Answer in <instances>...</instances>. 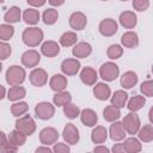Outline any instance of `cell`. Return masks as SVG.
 <instances>
[{"label": "cell", "mask_w": 153, "mask_h": 153, "mask_svg": "<svg viewBox=\"0 0 153 153\" xmlns=\"http://www.w3.org/2000/svg\"><path fill=\"white\" fill-rule=\"evenodd\" d=\"M43 38H44V33L37 26H29L22 33V41H23V43L25 45L30 47V48L38 47L43 42Z\"/></svg>", "instance_id": "cell-1"}, {"label": "cell", "mask_w": 153, "mask_h": 153, "mask_svg": "<svg viewBox=\"0 0 153 153\" xmlns=\"http://www.w3.org/2000/svg\"><path fill=\"white\" fill-rule=\"evenodd\" d=\"M25 78H26L25 68L18 66V65H13V66L8 67V69L6 71V74H5L6 82L10 86L22 85L25 81Z\"/></svg>", "instance_id": "cell-2"}, {"label": "cell", "mask_w": 153, "mask_h": 153, "mask_svg": "<svg viewBox=\"0 0 153 153\" xmlns=\"http://www.w3.org/2000/svg\"><path fill=\"white\" fill-rule=\"evenodd\" d=\"M16 129L25 134L26 136H31L36 130V123L30 115H23L16 121Z\"/></svg>", "instance_id": "cell-3"}, {"label": "cell", "mask_w": 153, "mask_h": 153, "mask_svg": "<svg viewBox=\"0 0 153 153\" xmlns=\"http://www.w3.org/2000/svg\"><path fill=\"white\" fill-rule=\"evenodd\" d=\"M118 75H120V68L112 61H108L103 63L99 68V76L105 81H114L115 79H117Z\"/></svg>", "instance_id": "cell-4"}, {"label": "cell", "mask_w": 153, "mask_h": 153, "mask_svg": "<svg viewBox=\"0 0 153 153\" xmlns=\"http://www.w3.org/2000/svg\"><path fill=\"white\" fill-rule=\"evenodd\" d=\"M122 124L127 131V135H134L137 133L139 128L141 127V121H140V117L139 115H136V112H133L130 111L129 114H127L123 120H122Z\"/></svg>", "instance_id": "cell-5"}, {"label": "cell", "mask_w": 153, "mask_h": 153, "mask_svg": "<svg viewBox=\"0 0 153 153\" xmlns=\"http://www.w3.org/2000/svg\"><path fill=\"white\" fill-rule=\"evenodd\" d=\"M35 115L43 121L50 120L55 115V105L49 102H41L35 106Z\"/></svg>", "instance_id": "cell-6"}, {"label": "cell", "mask_w": 153, "mask_h": 153, "mask_svg": "<svg viewBox=\"0 0 153 153\" xmlns=\"http://www.w3.org/2000/svg\"><path fill=\"white\" fill-rule=\"evenodd\" d=\"M118 30V24L112 18H105L103 19L98 25V31L104 37H111L114 36Z\"/></svg>", "instance_id": "cell-7"}, {"label": "cell", "mask_w": 153, "mask_h": 153, "mask_svg": "<svg viewBox=\"0 0 153 153\" xmlns=\"http://www.w3.org/2000/svg\"><path fill=\"white\" fill-rule=\"evenodd\" d=\"M62 137L66 143L68 145H76L80 140L79 129L73 123H67L62 130Z\"/></svg>", "instance_id": "cell-8"}, {"label": "cell", "mask_w": 153, "mask_h": 153, "mask_svg": "<svg viewBox=\"0 0 153 153\" xmlns=\"http://www.w3.org/2000/svg\"><path fill=\"white\" fill-rule=\"evenodd\" d=\"M22 65L26 68H35L41 62V54L35 49H29L22 54Z\"/></svg>", "instance_id": "cell-9"}, {"label": "cell", "mask_w": 153, "mask_h": 153, "mask_svg": "<svg viewBox=\"0 0 153 153\" xmlns=\"http://www.w3.org/2000/svg\"><path fill=\"white\" fill-rule=\"evenodd\" d=\"M59 136H60V134L55 128L45 127L39 131V142L45 146H51L57 141Z\"/></svg>", "instance_id": "cell-10"}, {"label": "cell", "mask_w": 153, "mask_h": 153, "mask_svg": "<svg viewBox=\"0 0 153 153\" xmlns=\"http://www.w3.org/2000/svg\"><path fill=\"white\" fill-rule=\"evenodd\" d=\"M108 135L110 136V139H111L112 141L120 142V141H122L123 139H126L127 131H126V129H124L122 122H120V121L117 120V121L111 122V126H110V128H109Z\"/></svg>", "instance_id": "cell-11"}, {"label": "cell", "mask_w": 153, "mask_h": 153, "mask_svg": "<svg viewBox=\"0 0 153 153\" xmlns=\"http://www.w3.org/2000/svg\"><path fill=\"white\" fill-rule=\"evenodd\" d=\"M29 80L31 85L42 87L48 82V74L43 68H33L29 74Z\"/></svg>", "instance_id": "cell-12"}, {"label": "cell", "mask_w": 153, "mask_h": 153, "mask_svg": "<svg viewBox=\"0 0 153 153\" xmlns=\"http://www.w3.org/2000/svg\"><path fill=\"white\" fill-rule=\"evenodd\" d=\"M68 23H69V26L74 31H80V30H84L86 27V25H87V18H86V16L82 12L76 11V12H73L69 16Z\"/></svg>", "instance_id": "cell-13"}, {"label": "cell", "mask_w": 153, "mask_h": 153, "mask_svg": "<svg viewBox=\"0 0 153 153\" xmlns=\"http://www.w3.org/2000/svg\"><path fill=\"white\" fill-rule=\"evenodd\" d=\"M61 72L65 75H76L80 71V62L78 59H66L61 62Z\"/></svg>", "instance_id": "cell-14"}, {"label": "cell", "mask_w": 153, "mask_h": 153, "mask_svg": "<svg viewBox=\"0 0 153 153\" xmlns=\"http://www.w3.org/2000/svg\"><path fill=\"white\" fill-rule=\"evenodd\" d=\"M92 53V45L87 42H76L72 48V54L76 59H85Z\"/></svg>", "instance_id": "cell-15"}, {"label": "cell", "mask_w": 153, "mask_h": 153, "mask_svg": "<svg viewBox=\"0 0 153 153\" xmlns=\"http://www.w3.org/2000/svg\"><path fill=\"white\" fill-rule=\"evenodd\" d=\"M60 44L55 41H45L41 45V54L47 57H55L60 54Z\"/></svg>", "instance_id": "cell-16"}, {"label": "cell", "mask_w": 153, "mask_h": 153, "mask_svg": "<svg viewBox=\"0 0 153 153\" xmlns=\"http://www.w3.org/2000/svg\"><path fill=\"white\" fill-rule=\"evenodd\" d=\"M80 80L87 86H92L98 80V73L92 67H84L80 72Z\"/></svg>", "instance_id": "cell-17"}, {"label": "cell", "mask_w": 153, "mask_h": 153, "mask_svg": "<svg viewBox=\"0 0 153 153\" xmlns=\"http://www.w3.org/2000/svg\"><path fill=\"white\" fill-rule=\"evenodd\" d=\"M121 45L124 47V48H130V49L137 48V45H139V36H137V33L135 31H131V30L126 31L121 36Z\"/></svg>", "instance_id": "cell-18"}, {"label": "cell", "mask_w": 153, "mask_h": 153, "mask_svg": "<svg viewBox=\"0 0 153 153\" xmlns=\"http://www.w3.org/2000/svg\"><path fill=\"white\" fill-rule=\"evenodd\" d=\"M120 24L124 29H134L137 24V17L133 11H124L120 14Z\"/></svg>", "instance_id": "cell-19"}, {"label": "cell", "mask_w": 153, "mask_h": 153, "mask_svg": "<svg viewBox=\"0 0 153 153\" xmlns=\"http://www.w3.org/2000/svg\"><path fill=\"white\" fill-rule=\"evenodd\" d=\"M67 85H68V80L65 74H54L49 80V86L55 92L66 90Z\"/></svg>", "instance_id": "cell-20"}, {"label": "cell", "mask_w": 153, "mask_h": 153, "mask_svg": "<svg viewBox=\"0 0 153 153\" xmlns=\"http://www.w3.org/2000/svg\"><path fill=\"white\" fill-rule=\"evenodd\" d=\"M80 121L86 127H94L98 122V116L94 110L92 109H84L80 111Z\"/></svg>", "instance_id": "cell-21"}, {"label": "cell", "mask_w": 153, "mask_h": 153, "mask_svg": "<svg viewBox=\"0 0 153 153\" xmlns=\"http://www.w3.org/2000/svg\"><path fill=\"white\" fill-rule=\"evenodd\" d=\"M93 96L99 100H108L111 96V90L105 82H96L93 86Z\"/></svg>", "instance_id": "cell-22"}, {"label": "cell", "mask_w": 153, "mask_h": 153, "mask_svg": "<svg viewBox=\"0 0 153 153\" xmlns=\"http://www.w3.org/2000/svg\"><path fill=\"white\" fill-rule=\"evenodd\" d=\"M137 74L133 71H127L123 73V75L121 76V80H120V84L123 88L126 90H129V88H133L136 84H137Z\"/></svg>", "instance_id": "cell-23"}, {"label": "cell", "mask_w": 153, "mask_h": 153, "mask_svg": "<svg viewBox=\"0 0 153 153\" xmlns=\"http://www.w3.org/2000/svg\"><path fill=\"white\" fill-rule=\"evenodd\" d=\"M108 139V129L103 126H94L91 133V141L96 145L104 143Z\"/></svg>", "instance_id": "cell-24"}, {"label": "cell", "mask_w": 153, "mask_h": 153, "mask_svg": "<svg viewBox=\"0 0 153 153\" xmlns=\"http://www.w3.org/2000/svg\"><path fill=\"white\" fill-rule=\"evenodd\" d=\"M127 100H128V93L123 90H117V91H115V93L112 96H110L111 105H114L118 109L124 108L127 104Z\"/></svg>", "instance_id": "cell-25"}, {"label": "cell", "mask_w": 153, "mask_h": 153, "mask_svg": "<svg viewBox=\"0 0 153 153\" xmlns=\"http://www.w3.org/2000/svg\"><path fill=\"white\" fill-rule=\"evenodd\" d=\"M41 14L38 12V10H36L35 7H30L27 10H25L22 13V19L27 24V25H36L39 22Z\"/></svg>", "instance_id": "cell-26"}, {"label": "cell", "mask_w": 153, "mask_h": 153, "mask_svg": "<svg viewBox=\"0 0 153 153\" xmlns=\"http://www.w3.org/2000/svg\"><path fill=\"white\" fill-rule=\"evenodd\" d=\"M25 96H26V90H25L23 86H20V85L11 86V87L8 88V91L6 92V97H7L8 100H11V102L22 100Z\"/></svg>", "instance_id": "cell-27"}, {"label": "cell", "mask_w": 153, "mask_h": 153, "mask_svg": "<svg viewBox=\"0 0 153 153\" xmlns=\"http://www.w3.org/2000/svg\"><path fill=\"white\" fill-rule=\"evenodd\" d=\"M124 141L122 142L123 146H124V149H126V153H139L141 152L142 149V145H141V141L134 136H130V137H127V139H123Z\"/></svg>", "instance_id": "cell-28"}, {"label": "cell", "mask_w": 153, "mask_h": 153, "mask_svg": "<svg viewBox=\"0 0 153 153\" xmlns=\"http://www.w3.org/2000/svg\"><path fill=\"white\" fill-rule=\"evenodd\" d=\"M20 19H22V10L18 6L10 7L4 14V20L8 24L18 23V22H20Z\"/></svg>", "instance_id": "cell-29"}, {"label": "cell", "mask_w": 153, "mask_h": 153, "mask_svg": "<svg viewBox=\"0 0 153 153\" xmlns=\"http://www.w3.org/2000/svg\"><path fill=\"white\" fill-rule=\"evenodd\" d=\"M136 134H137V139L141 142H146V143L151 142L153 140V127H152V123L143 124L142 127H140Z\"/></svg>", "instance_id": "cell-30"}, {"label": "cell", "mask_w": 153, "mask_h": 153, "mask_svg": "<svg viewBox=\"0 0 153 153\" xmlns=\"http://www.w3.org/2000/svg\"><path fill=\"white\" fill-rule=\"evenodd\" d=\"M76 42H78V35L74 31H66L59 38V44L65 47V48L73 47Z\"/></svg>", "instance_id": "cell-31"}, {"label": "cell", "mask_w": 153, "mask_h": 153, "mask_svg": "<svg viewBox=\"0 0 153 153\" xmlns=\"http://www.w3.org/2000/svg\"><path fill=\"white\" fill-rule=\"evenodd\" d=\"M145 104H146V98H145V96L137 94V96L131 97L129 100H127V104H126V105H127V108H128L129 111L136 112V111H139L140 109H142Z\"/></svg>", "instance_id": "cell-32"}, {"label": "cell", "mask_w": 153, "mask_h": 153, "mask_svg": "<svg viewBox=\"0 0 153 153\" xmlns=\"http://www.w3.org/2000/svg\"><path fill=\"white\" fill-rule=\"evenodd\" d=\"M26 137H27V136H26L25 134H23L22 131L14 129V130H12V131L8 134L7 140H8L12 145H14L17 148H19V147L24 146V143L26 142Z\"/></svg>", "instance_id": "cell-33"}, {"label": "cell", "mask_w": 153, "mask_h": 153, "mask_svg": "<svg viewBox=\"0 0 153 153\" xmlns=\"http://www.w3.org/2000/svg\"><path fill=\"white\" fill-rule=\"evenodd\" d=\"M103 117L106 122H114L117 121L121 117V109L114 106V105H108L105 106V109L103 110Z\"/></svg>", "instance_id": "cell-34"}, {"label": "cell", "mask_w": 153, "mask_h": 153, "mask_svg": "<svg viewBox=\"0 0 153 153\" xmlns=\"http://www.w3.org/2000/svg\"><path fill=\"white\" fill-rule=\"evenodd\" d=\"M71 102H72V96L66 90L56 92L54 94V97H53V103L56 106H63V105H66V104H68Z\"/></svg>", "instance_id": "cell-35"}, {"label": "cell", "mask_w": 153, "mask_h": 153, "mask_svg": "<svg viewBox=\"0 0 153 153\" xmlns=\"http://www.w3.org/2000/svg\"><path fill=\"white\" fill-rule=\"evenodd\" d=\"M29 110V105L26 102H22V100H18V102H13V104L11 105V114L14 116V117H20L23 115H25Z\"/></svg>", "instance_id": "cell-36"}, {"label": "cell", "mask_w": 153, "mask_h": 153, "mask_svg": "<svg viewBox=\"0 0 153 153\" xmlns=\"http://www.w3.org/2000/svg\"><path fill=\"white\" fill-rule=\"evenodd\" d=\"M42 19H43V23L45 25H53L57 22L59 19V12L55 8H48L43 12L42 14Z\"/></svg>", "instance_id": "cell-37"}, {"label": "cell", "mask_w": 153, "mask_h": 153, "mask_svg": "<svg viewBox=\"0 0 153 153\" xmlns=\"http://www.w3.org/2000/svg\"><path fill=\"white\" fill-rule=\"evenodd\" d=\"M14 35V27L12 26V24L5 23L0 25V41L7 42L10 41Z\"/></svg>", "instance_id": "cell-38"}, {"label": "cell", "mask_w": 153, "mask_h": 153, "mask_svg": "<svg viewBox=\"0 0 153 153\" xmlns=\"http://www.w3.org/2000/svg\"><path fill=\"white\" fill-rule=\"evenodd\" d=\"M62 108H63L65 116L67 118H69V120H74L76 117H79V115H80V109L75 104H73L72 102L68 103V104H66V105H63Z\"/></svg>", "instance_id": "cell-39"}, {"label": "cell", "mask_w": 153, "mask_h": 153, "mask_svg": "<svg viewBox=\"0 0 153 153\" xmlns=\"http://www.w3.org/2000/svg\"><path fill=\"white\" fill-rule=\"evenodd\" d=\"M106 55L110 60H117L123 55V47L121 44H111L106 49Z\"/></svg>", "instance_id": "cell-40"}, {"label": "cell", "mask_w": 153, "mask_h": 153, "mask_svg": "<svg viewBox=\"0 0 153 153\" xmlns=\"http://www.w3.org/2000/svg\"><path fill=\"white\" fill-rule=\"evenodd\" d=\"M11 53H12L11 45L7 42L0 41V61H4L6 59H8Z\"/></svg>", "instance_id": "cell-41"}, {"label": "cell", "mask_w": 153, "mask_h": 153, "mask_svg": "<svg viewBox=\"0 0 153 153\" xmlns=\"http://www.w3.org/2000/svg\"><path fill=\"white\" fill-rule=\"evenodd\" d=\"M140 91L146 97H153V81L152 80L143 81L140 86Z\"/></svg>", "instance_id": "cell-42"}, {"label": "cell", "mask_w": 153, "mask_h": 153, "mask_svg": "<svg viewBox=\"0 0 153 153\" xmlns=\"http://www.w3.org/2000/svg\"><path fill=\"white\" fill-rule=\"evenodd\" d=\"M133 8L137 12H145L149 7V0H133Z\"/></svg>", "instance_id": "cell-43"}, {"label": "cell", "mask_w": 153, "mask_h": 153, "mask_svg": "<svg viewBox=\"0 0 153 153\" xmlns=\"http://www.w3.org/2000/svg\"><path fill=\"white\" fill-rule=\"evenodd\" d=\"M53 152L54 153H69L71 152V147L68 143L65 142H55L53 145Z\"/></svg>", "instance_id": "cell-44"}, {"label": "cell", "mask_w": 153, "mask_h": 153, "mask_svg": "<svg viewBox=\"0 0 153 153\" xmlns=\"http://www.w3.org/2000/svg\"><path fill=\"white\" fill-rule=\"evenodd\" d=\"M18 151V148L14 146V145H12L8 140L5 142V143H2L1 146H0V152L1 153H14V152H17Z\"/></svg>", "instance_id": "cell-45"}, {"label": "cell", "mask_w": 153, "mask_h": 153, "mask_svg": "<svg viewBox=\"0 0 153 153\" xmlns=\"http://www.w3.org/2000/svg\"><path fill=\"white\" fill-rule=\"evenodd\" d=\"M93 152H94V153H109L110 149H109L106 146L99 143V145H97V146L93 148Z\"/></svg>", "instance_id": "cell-46"}, {"label": "cell", "mask_w": 153, "mask_h": 153, "mask_svg": "<svg viewBox=\"0 0 153 153\" xmlns=\"http://www.w3.org/2000/svg\"><path fill=\"white\" fill-rule=\"evenodd\" d=\"M26 1L31 7H42L47 2V0H26Z\"/></svg>", "instance_id": "cell-47"}, {"label": "cell", "mask_w": 153, "mask_h": 153, "mask_svg": "<svg viewBox=\"0 0 153 153\" xmlns=\"http://www.w3.org/2000/svg\"><path fill=\"white\" fill-rule=\"evenodd\" d=\"M111 151L114 153H126V149H124V146L123 143H115L111 148Z\"/></svg>", "instance_id": "cell-48"}, {"label": "cell", "mask_w": 153, "mask_h": 153, "mask_svg": "<svg viewBox=\"0 0 153 153\" xmlns=\"http://www.w3.org/2000/svg\"><path fill=\"white\" fill-rule=\"evenodd\" d=\"M35 152H36V153H41V152H44V153H51V152H53V148H50L49 146L43 145V146H41V147H37V148L35 149Z\"/></svg>", "instance_id": "cell-49"}, {"label": "cell", "mask_w": 153, "mask_h": 153, "mask_svg": "<svg viewBox=\"0 0 153 153\" xmlns=\"http://www.w3.org/2000/svg\"><path fill=\"white\" fill-rule=\"evenodd\" d=\"M47 1H48L51 6H54V7H59V6L63 5L66 0H47Z\"/></svg>", "instance_id": "cell-50"}, {"label": "cell", "mask_w": 153, "mask_h": 153, "mask_svg": "<svg viewBox=\"0 0 153 153\" xmlns=\"http://www.w3.org/2000/svg\"><path fill=\"white\" fill-rule=\"evenodd\" d=\"M7 141V135L2 131V130H0V146L2 145V143H5Z\"/></svg>", "instance_id": "cell-51"}, {"label": "cell", "mask_w": 153, "mask_h": 153, "mask_svg": "<svg viewBox=\"0 0 153 153\" xmlns=\"http://www.w3.org/2000/svg\"><path fill=\"white\" fill-rule=\"evenodd\" d=\"M6 88L2 86V85H0V100H2L5 97H6Z\"/></svg>", "instance_id": "cell-52"}, {"label": "cell", "mask_w": 153, "mask_h": 153, "mask_svg": "<svg viewBox=\"0 0 153 153\" xmlns=\"http://www.w3.org/2000/svg\"><path fill=\"white\" fill-rule=\"evenodd\" d=\"M152 115H153V108H151V109H149V112H148V118H149V122H151V123L153 122V116H152Z\"/></svg>", "instance_id": "cell-53"}, {"label": "cell", "mask_w": 153, "mask_h": 153, "mask_svg": "<svg viewBox=\"0 0 153 153\" xmlns=\"http://www.w3.org/2000/svg\"><path fill=\"white\" fill-rule=\"evenodd\" d=\"M2 71V63H1V61H0V72Z\"/></svg>", "instance_id": "cell-54"}, {"label": "cell", "mask_w": 153, "mask_h": 153, "mask_svg": "<svg viewBox=\"0 0 153 153\" xmlns=\"http://www.w3.org/2000/svg\"><path fill=\"white\" fill-rule=\"evenodd\" d=\"M4 1H5V0H0V4H2V2H4Z\"/></svg>", "instance_id": "cell-55"}, {"label": "cell", "mask_w": 153, "mask_h": 153, "mask_svg": "<svg viewBox=\"0 0 153 153\" xmlns=\"http://www.w3.org/2000/svg\"><path fill=\"white\" fill-rule=\"evenodd\" d=\"M120 1H128V0H120Z\"/></svg>", "instance_id": "cell-56"}, {"label": "cell", "mask_w": 153, "mask_h": 153, "mask_svg": "<svg viewBox=\"0 0 153 153\" xmlns=\"http://www.w3.org/2000/svg\"><path fill=\"white\" fill-rule=\"evenodd\" d=\"M102 1H108V0H102Z\"/></svg>", "instance_id": "cell-57"}]
</instances>
